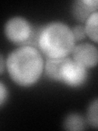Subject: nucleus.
Listing matches in <instances>:
<instances>
[{
  "instance_id": "obj_1",
  "label": "nucleus",
  "mask_w": 98,
  "mask_h": 131,
  "mask_svg": "<svg viewBox=\"0 0 98 131\" xmlns=\"http://www.w3.org/2000/svg\"><path fill=\"white\" fill-rule=\"evenodd\" d=\"M8 69L16 81L22 84H28L39 77L42 69V59L35 49L22 48L10 57Z\"/></svg>"
},
{
  "instance_id": "obj_2",
  "label": "nucleus",
  "mask_w": 98,
  "mask_h": 131,
  "mask_svg": "<svg viewBox=\"0 0 98 131\" xmlns=\"http://www.w3.org/2000/svg\"><path fill=\"white\" fill-rule=\"evenodd\" d=\"M40 46L51 57H62L71 50L74 39L69 29L60 24L47 26L40 35Z\"/></svg>"
},
{
  "instance_id": "obj_3",
  "label": "nucleus",
  "mask_w": 98,
  "mask_h": 131,
  "mask_svg": "<svg viewBox=\"0 0 98 131\" xmlns=\"http://www.w3.org/2000/svg\"><path fill=\"white\" fill-rule=\"evenodd\" d=\"M7 34L14 41L26 40L30 35L28 24L22 19H13L7 25Z\"/></svg>"
},
{
  "instance_id": "obj_4",
  "label": "nucleus",
  "mask_w": 98,
  "mask_h": 131,
  "mask_svg": "<svg viewBox=\"0 0 98 131\" xmlns=\"http://www.w3.org/2000/svg\"><path fill=\"white\" fill-rule=\"evenodd\" d=\"M75 58L80 65L92 66L98 60V52L90 44H82L75 51Z\"/></svg>"
},
{
  "instance_id": "obj_5",
  "label": "nucleus",
  "mask_w": 98,
  "mask_h": 131,
  "mask_svg": "<svg viewBox=\"0 0 98 131\" xmlns=\"http://www.w3.org/2000/svg\"><path fill=\"white\" fill-rule=\"evenodd\" d=\"M84 77V71L80 64L69 61L65 70L63 79L70 84H79Z\"/></svg>"
},
{
  "instance_id": "obj_6",
  "label": "nucleus",
  "mask_w": 98,
  "mask_h": 131,
  "mask_svg": "<svg viewBox=\"0 0 98 131\" xmlns=\"http://www.w3.org/2000/svg\"><path fill=\"white\" fill-rule=\"evenodd\" d=\"M69 59L57 58L51 59L47 63V72L52 78L54 79H63L65 70L69 62Z\"/></svg>"
},
{
  "instance_id": "obj_7",
  "label": "nucleus",
  "mask_w": 98,
  "mask_h": 131,
  "mask_svg": "<svg viewBox=\"0 0 98 131\" xmlns=\"http://www.w3.org/2000/svg\"><path fill=\"white\" fill-rule=\"evenodd\" d=\"M94 8L95 7L89 5L86 1L79 2V3H77V4L75 6V13L77 15L78 17L83 20V19L87 17L88 14L94 9Z\"/></svg>"
},
{
  "instance_id": "obj_8",
  "label": "nucleus",
  "mask_w": 98,
  "mask_h": 131,
  "mask_svg": "<svg viewBox=\"0 0 98 131\" xmlns=\"http://www.w3.org/2000/svg\"><path fill=\"white\" fill-rule=\"evenodd\" d=\"M87 30L88 35L93 39L98 41V13L94 14L90 17L88 22Z\"/></svg>"
},
{
  "instance_id": "obj_9",
  "label": "nucleus",
  "mask_w": 98,
  "mask_h": 131,
  "mask_svg": "<svg viewBox=\"0 0 98 131\" xmlns=\"http://www.w3.org/2000/svg\"><path fill=\"white\" fill-rule=\"evenodd\" d=\"M65 126L69 129H82L83 128V121L80 116L74 115V116H70L66 120Z\"/></svg>"
},
{
  "instance_id": "obj_10",
  "label": "nucleus",
  "mask_w": 98,
  "mask_h": 131,
  "mask_svg": "<svg viewBox=\"0 0 98 131\" xmlns=\"http://www.w3.org/2000/svg\"><path fill=\"white\" fill-rule=\"evenodd\" d=\"M89 121L94 126H98V100L93 102L89 111Z\"/></svg>"
},
{
  "instance_id": "obj_11",
  "label": "nucleus",
  "mask_w": 98,
  "mask_h": 131,
  "mask_svg": "<svg viewBox=\"0 0 98 131\" xmlns=\"http://www.w3.org/2000/svg\"><path fill=\"white\" fill-rule=\"evenodd\" d=\"M75 35L77 39H81L84 36V30L82 27H77L76 29H75Z\"/></svg>"
},
{
  "instance_id": "obj_12",
  "label": "nucleus",
  "mask_w": 98,
  "mask_h": 131,
  "mask_svg": "<svg viewBox=\"0 0 98 131\" xmlns=\"http://www.w3.org/2000/svg\"><path fill=\"white\" fill-rule=\"evenodd\" d=\"M3 97H4V89L3 86H1V100H3Z\"/></svg>"
}]
</instances>
